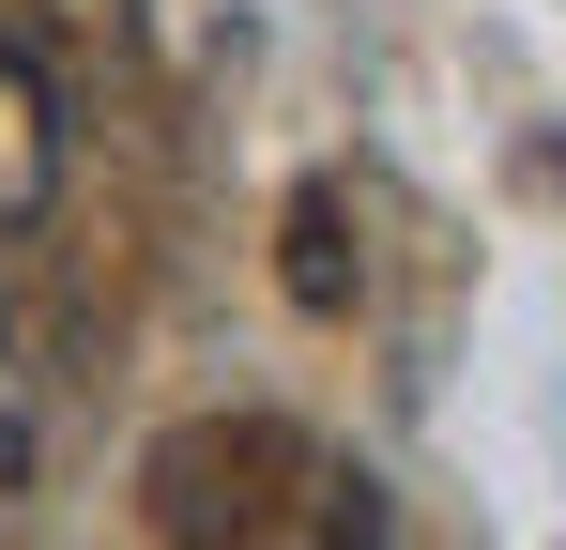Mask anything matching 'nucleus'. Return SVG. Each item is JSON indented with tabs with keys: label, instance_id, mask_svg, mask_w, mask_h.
<instances>
[{
	"label": "nucleus",
	"instance_id": "obj_1",
	"mask_svg": "<svg viewBox=\"0 0 566 550\" xmlns=\"http://www.w3.org/2000/svg\"><path fill=\"white\" fill-rule=\"evenodd\" d=\"M306 489H322V458H306L291 413H199L138 458V505H154L169 550H261V536H291Z\"/></svg>",
	"mask_w": 566,
	"mask_h": 550
},
{
	"label": "nucleus",
	"instance_id": "obj_2",
	"mask_svg": "<svg viewBox=\"0 0 566 550\" xmlns=\"http://www.w3.org/2000/svg\"><path fill=\"white\" fill-rule=\"evenodd\" d=\"M353 199H337V183H291V306H306V321H337V306H353Z\"/></svg>",
	"mask_w": 566,
	"mask_h": 550
},
{
	"label": "nucleus",
	"instance_id": "obj_3",
	"mask_svg": "<svg viewBox=\"0 0 566 550\" xmlns=\"http://www.w3.org/2000/svg\"><path fill=\"white\" fill-rule=\"evenodd\" d=\"M15 489H31V398L0 382V505H15Z\"/></svg>",
	"mask_w": 566,
	"mask_h": 550
}]
</instances>
